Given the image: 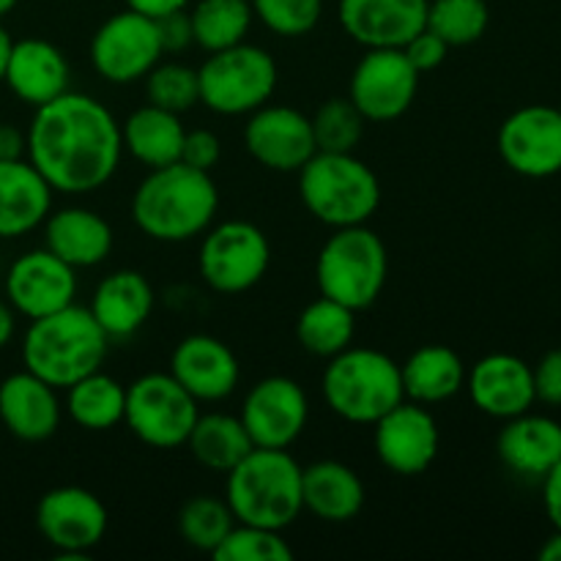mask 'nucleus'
Instances as JSON below:
<instances>
[{
    "label": "nucleus",
    "instance_id": "c85d7f7f",
    "mask_svg": "<svg viewBox=\"0 0 561 561\" xmlns=\"http://www.w3.org/2000/svg\"><path fill=\"white\" fill-rule=\"evenodd\" d=\"M405 400L436 405L453 400L466 387V365L449 345H422L400 365Z\"/></svg>",
    "mask_w": 561,
    "mask_h": 561
},
{
    "label": "nucleus",
    "instance_id": "6e6552de",
    "mask_svg": "<svg viewBox=\"0 0 561 561\" xmlns=\"http://www.w3.org/2000/svg\"><path fill=\"white\" fill-rule=\"evenodd\" d=\"M277 60L257 44H236V47L208 53L197 69L201 104L217 115H250L268 104L277 91Z\"/></svg>",
    "mask_w": 561,
    "mask_h": 561
},
{
    "label": "nucleus",
    "instance_id": "20e7f679",
    "mask_svg": "<svg viewBox=\"0 0 561 561\" xmlns=\"http://www.w3.org/2000/svg\"><path fill=\"white\" fill-rule=\"evenodd\" d=\"M225 502L239 524L285 531L301 515V466L288 449L252 447L228 471Z\"/></svg>",
    "mask_w": 561,
    "mask_h": 561
},
{
    "label": "nucleus",
    "instance_id": "9d476101",
    "mask_svg": "<svg viewBox=\"0 0 561 561\" xmlns=\"http://www.w3.org/2000/svg\"><path fill=\"white\" fill-rule=\"evenodd\" d=\"M272 244L257 225L247 219H228L203 233L197 268L203 283L225 296L255 288L268 272Z\"/></svg>",
    "mask_w": 561,
    "mask_h": 561
},
{
    "label": "nucleus",
    "instance_id": "79ce46f5",
    "mask_svg": "<svg viewBox=\"0 0 561 561\" xmlns=\"http://www.w3.org/2000/svg\"><path fill=\"white\" fill-rule=\"evenodd\" d=\"M449 49L453 47H449L442 36H436L431 27H425V31H420L409 44H405L403 53L405 58L411 60V66L422 75V71L438 69V66L444 64V58H447Z\"/></svg>",
    "mask_w": 561,
    "mask_h": 561
},
{
    "label": "nucleus",
    "instance_id": "393cba45",
    "mask_svg": "<svg viewBox=\"0 0 561 561\" xmlns=\"http://www.w3.org/2000/svg\"><path fill=\"white\" fill-rule=\"evenodd\" d=\"M113 228L102 214L82 206L49 211L44 219V247L71 268H93L113 252Z\"/></svg>",
    "mask_w": 561,
    "mask_h": 561
},
{
    "label": "nucleus",
    "instance_id": "f704fd0d",
    "mask_svg": "<svg viewBox=\"0 0 561 561\" xmlns=\"http://www.w3.org/2000/svg\"><path fill=\"white\" fill-rule=\"evenodd\" d=\"M491 22L485 0H431L427 25L449 47H469L480 42Z\"/></svg>",
    "mask_w": 561,
    "mask_h": 561
},
{
    "label": "nucleus",
    "instance_id": "4c0bfd02",
    "mask_svg": "<svg viewBox=\"0 0 561 561\" xmlns=\"http://www.w3.org/2000/svg\"><path fill=\"white\" fill-rule=\"evenodd\" d=\"M211 557L219 561H290L294 551L285 542L283 531L236 520L233 529L214 548Z\"/></svg>",
    "mask_w": 561,
    "mask_h": 561
},
{
    "label": "nucleus",
    "instance_id": "5701e85b",
    "mask_svg": "<svg viewBox=\"0 0 561 561\" xmlns=\"http://www.w3.org/2000/svg\"><path fill=\"white\" fill-rule=\"evenodd\" d=\"M499 460L520 480H546L561 460V425L551 416L526 414L504 420L496 438Z\"/></svg>",
    "mask_w": 561,
    "mask_h": 561
},
{
    "label": "nucleus",
    "instance_id": "6ab92c4d",
    "mask_svg": "<svg viewBox=\"0 0 561 561\" xmlns=\"http://www.w3.org/2000/svg\"><path fill=\"white\" fill-rule=\"evenodd\" d=\"M170 376L197 400L219 403L239 387L241 367L228 343L214 334H190L170 356Z\"/></svg>",
    "mask_w": 561,
    "mask_h": 561
},
{
    "label": "nucleus",
    "instance_id": "f8f14e48",
    "mask_svg": "<svg viewBox=\"0 0 561 561\" xmlns=\"http://www.w3.org/2000/svg\"><path fill=\"white\" fill-rule=\"evenodd\" d=\"M110 515L96 493L80 485H60L36 504V526L58 559H85L107 535Z\"/></svg>",
    "mask_w": 561,
    "mask_h": 561
},
{
    "label": "nucleus",
    "instance_id": "bb28decb",
    "mask_svg": "<svg viewBox=\"0 0 561 561\" xmlns=\"http://www.w3.org/2000/svg\"><path fill=\"white\" fill-rule=\"evenodd\" d=\"M53 211V186L27 159H0V239H20Z\"/></svg>",
    "mask_w": 561,
    "mask_h": 561
},
{
    "label": "nucleus",
    "instance_id": "c9c22d12",
    "mask_svg": "<svg viewBox=\"0 0 561 561\" xmlns=\"http://www.w3.org/2000/svg\"><path fill=\"white\" fill-rule=\"evenodd\" d=\"M310 124L318 151L351 153L356 151V146L365 137L367 118L356 110V104L348 96H334L316 110Z\"/></svg>",
    "mask_w": 561,
    "mask_h": 561
},
{
    "label": "nucleus",
    "instance_id": "f257e3e1",
    "mask_svg": "<svg viewBox=\"0 0 561 561\" xmlns=\"http://www.w3.org/2000/svg\"><path fill=\"white\" fill-rule=\"evenodd\" d=\"M25 135V159L60 195L102 190L124 157L121 124L88 93L66 91L36 107Z\"/></svg>",
    "mask_w": 561,
    "mask_h": 561
},
{
    "label": "nucleus",
    "instance_id": "4be33fe9",
    "mask_svg": "<svg viewBox=\"0 0 561 561\" xmlns=\"http://www.w3.org/2000/svg\"><path fill=\"white\" fill-rule=\"evenodd\" d=\"M58 389L31 370L11 373L0 381V422L14 438L27 444L47 442L60 427Z\"/></svg>",
    "mask_w": 561,
    "mask_h": 561
},
{
    "label": "nucleus",
    "instance_id": "2eb2a0df",
    "mask_svg": "<svg viewBox=\"0 0 561 561\" xmlns=\"http://www.w3.org/2000/svg\"><path fill=\"white\" fill-rule=\"evenodd\" d=\"M255 447L288 449L310 420L307 392L288 376H268L247 392L239 414Z\"/></svg>",
    "mask_w": 561,
    "mask_h": 561
},
{
    "label": "nucleus",
    "instance_id": "a211bd4d",
    "mask_svg": "<svg viewBox=\"0 0 561 561\" xmlns=\"http://www.w3.org/2000/svg\"><path fill=\"white\" fill-rule=\"evenodd\" d=\"M77 268L42 247L16 257L5 274V301L27 321L75 305Z\"/></svg>",
    "mask_w": 561,
    "mask_h": 561
},
{
    "label": "nucleus",
    "instance_id": "f3484780",
    "mask_svg": "<svg viewBox=\"0 0 561 561\" xmlns=\"http://www.w3.org/2000/svg\"><path fill=\"white\" fill-rule=\"evenodd\" d=\"M244 148L257 164L274 173H299L301 164L318 151L310 118L285 104H263L250 113Z\"/></svg>",
    "mask_w": 561,
    "mask_h": 561
},
{
    "label": "nucleus",
    "instance_id": "dca6fc26",
    "mask_svg": "<svg viewBox=\"0 0 561 561\" xmlns=\"http://www.w3.org/2000/svg\"><path fill=\"white\" fill-rule=\"evenodd\" d=\"M373 427H376L373 444H376L378 460L392 474L420 477L436 460L442 436H438L436 416L427 411V405L403 400Z\"/></svg>",
    "mask_w": 561,
    "mask_h": 561
},
{
    "label": "nucleus",
    "instance_id": "412c9836",
    "mask_svg": "<svg viewBox=\"0 0 561 561\" xmlns=\"http://www.w3.org/2000/svg\"><path fill=\"white\" fill-rule=\"evenodd\" d=\"M466 392L482 414L493 420H513L537 403L535 373L520 356L488 354L466 370Z\"/></svg>",
    "mask_w": 561,
    "mask_h": 561
},
{
    "label": "nucleus",
    "instance_id": "e433bc0d",
    "mask_svg": "<svg viewBox=\"0 0 561 561\" xmlns=\"http://www.w3.org/2000/svg\"><path fill=\"white\" fill-rule=\"evenodd\" d=\"M236 518L225 499L195 496L179 513V531L186 546L206 553H214V548L225 540Z\"/></svg>",
    "mask_w": 561,
    "mask_h": 561
},
{
    "label": "nucleus",
    "instance_id": "473e14b6",
    "mask_svg": "<svg viewBox=\"0 0 561 561\" xmlns=\"http://www.w3.org/2000/svg\"><path fill=\"white\" fill-rule=\"evenodd\" d=\"M356 312L340 301L321 296L296 318V340L301 348L321 359H332L354 343Z\"/></svg>",
    "mask_w": 561,
    "mask_h": 561
},
{
    "label": "nucleus",
    "instance_id": "a19ab883",
    "mask_svg": "<svg viewBox=\"0 0 561 561\" xmlns=\"http://www.w3.org/2000/svg\"><path fill=\"white\" fill-rule=\"evenodd\" d=\"M219 157H222V142H219V137L211 129L186 131L184 146H181V162L211 173L217 168Z\"/></svg>",
    "mask_w": 561,
    "mask_h": 561
},
{
    "label": "nucleus",
    "instance_id": "cd10ccee",
    "mask_svg": "<svg viewBox=\"0 0 561 561\" xmlns=\"http://www.w3.org/2000/svg\"><path fill=\"white\" fill-rule=\"evenodd\" d=\"M301 504L327 524H348L365 507V482L340 460H318L301 469Z\"/></svg>",
    "mask_w": 561,
    "mask_h": 561
},
{
    "label": "nucleus",
    "instance_id": "b1692460",
    "mask_svg": "<svg viewBox=\"0 0 561 561\" xmlns=\"http://www.w3.org/2000/svg\"><path fill=\"white\" fill-rule=\"evenodd\" d=\"M69 60L53 42L44 38L14 42L3 82L20 102L31 104L33 110L42 107L69 91Z\"/></svg>",
    "mask_w": 561,
    "mask_h": 561
},
{
    "label": "nucleus",
    "instance_id": "ddd939ff",
    "mask_svg": "<svg viewBox=\"0 0 561 561\" xmlns=\"http://www.w3.org/2000/svg\"><path fill=\"white\" fill-rule=\"evenodd\" d=\"M420 88V71L411 66L403 49H367L351 75L348 99L373 124H389L409 113Z\"/></svg>",
    "mask_w": 561,
    "mask_h": 561
},
{
    "label": "nucleus",
    "instance_id": "f03ea898",
    "mask_svg": "<svg viewBox=\"0 0 561 561\" xmlns=\"http://www.w3.org/2000/svg\"><path fill=\"white\" fill-rule=\"evenodd\" d=\"M219 208V190L211 173L179 159L148 170L131 197V219L148 239L181 244L206 233Z\"/></svg>",
    "mask_w": 561,
    "mask_h": 561
},
{
    "label": "nucleus",
    "instance_id": "0eeeda50",
    "mask_svg": "<svg viewBox=\"0 0 561 561\" xmlns=\"http://www.w3.org/2000/svg\"><path fill=\"white\" fill-rule=\"evenodd\" d=\"M389 274V255L381 236L367 225L334 228L316 261V279L321 296L367 310L378 301Z\"/></svg>",
    "mask_w": 561,
    "mask_h": 561
},
{
    "label": "nucleus",
    "instance_id": "3c124183",
    "mask_svg": "<svg viewBox=\"0 0 561 561\" xmlns=\"http://www.w3.org/2000/svg\"><path fill=\"white\" fill-rule=\"evenodd\" d=\"M11 49H14V38H11V33L0 25V80H3L5 66H9Z\"/></svg>",
    "mask_w": 561,
    "mask_h": 561
},
{
    "label": "nucleus",
    "instance_id": "09e8293b",
    "mask_svg": "<svg viewBox=\"0 0 561 561\" xmlns=\"http://www.w3.org/2000/svg\"><path fill=\"white\" fill-rule=\"evenodd\" d=\"M16 332V312L9 301H0V348L11 343Z\"/></svg>",
    "mask_w": 561,
    "mask_h": 561
},
{
    "label": "nucleus",
    "instance_id": "37998d69",
    "mask_svg": "<svg viewBox=\"0 0 561 561\" xmlns=\"http://www.w3.org/2000/svg\"><path fill=\"white\" fill-rule=\"evenodd\" d=\"M535 373V392L540 403L548 405H561V348L548 351L537 367H531Z\"/></svg>",
    "mask_w": 561,
    "mask_h": 561
},
{
    "label": "nucleus",
    "instance_id": "7ed1b4c3",
    "mask_svg": "<svg viewBox=\"0 0 561 561\" xmlns=\"http://www.w3.org/2000/svg\"><path fill=\"white\" fill-rule=\"evenodd\" d=\"M110 337L88 307L69 305L44 318H33L22 337L25 370L55 389H69L88 373L102 370Z\"/></svg>",
    "mask_w": 561,
    "mask_h": 561
},
{
    "label": "nucleus",
    "instance_id": "58836bf2",
    "mask_svg": "<svg viewBox=\"0 0 561 561\" xmlns=\"http://www.w3.org/2000/svg\"><path fill=\"white\" fill-rule=\"evenodd\" d=\"M148 104L170 110V113H186L201 104V85H197V69L184 64H162L159 60L146 75Z\"/></svg>",
    "mask_w": 561,
    "mask_h": 561
},
{
    "label": "nucleus",
    "instance_id": "c03bdc74",
    "mask_svg": "<svg viewBox=\"0 0 561 561\" xmlns=\"http://www.w3.org/2000/svg\"><path fill=\"white\" fill-rule=\"evenodd\" d=\"M157 25H159V36H162L164 53H184L186 47L195 44V38H192L190 11L186 9L162 16V20H157Z\"/></svg>",
    "mask_w": 561,
    "mask_h": 561
},
{
    "label": "nucleus",
    "instance_id": "2f4dec72",
    "mask_svg": "<svg viewBox=\"0 0 561 561\" xmlns=\"http://www.w3.org/2000/svg\"><path fill=\"white\" fill-rule=\"evenodd\" d=\"M64 405L75 425L85 431H110L124 422L126 387L118 378L93 370L66 389Z\"/></svg>",
    "mask_w": 561,
    "mask_h": 561
},
{
    "label": "nucleus",
    "instance_id": "423d86ee",
    "mask_svg": "<svg viewBox=\"0 0 561 561\" xmlns=\"http://www.w3.org/2000/svg\"><path fill=\"white\" fill-rule=\"evenodd\" d=\"M321 387L332 414L351 425H376L405 400L400 365L376 348L340 351L329 359Z\"/></svg>",
    "mask_w": 561,
    "mask_h": 561
},
{
    "label": "nucleus",
    "instance_id": "a878e982",
    "mask_svg": "<svg viewBox=\"0 0 561 561\" xmlns=\"http://www.w3.org/2000/svg\"><path fill=\"white\" fill-rule=\"evenodd\" d=\"M110 340H129L153 312V288L135 268H118L96 285L88 305Z\"/></svg>",
    "mask_w": 561,
    "mask_h": 561
},
{
    "label": "nucleus",
    "instance_id": "de8ad7c7",
    "mask_svg": "<svg viewBox=\"0 0 561 561\" xmlns=\"http://www.w3.org/2000/svg\"><path fill=\"white\" fill-rule=\"evenodd\" d=\"M27 135L11 124H0V159H25Z\"/></svg>",
    "mask_w": 561,
    "mask_h": 561
},
{
    "label": "nucleus",
    "instance_id": "aec40b11",
    "mask_svg": "<svg viewBox=\"0 0 561 561\" xmlns=\"http://www.w3.org/2000/svg\"><path fill=\"white\" fill-rule=\"evenodd\" d=\"M431 0H340L337 20L343 31L365 49L398 47L427 25Z\"/></svg>",
    "mask_w": 561,
    "mask_h": 561
},
{
    "label": "nucleus",
    "instance_id": "72a5a7b5",
    "mask_svg": "<svg viewBox=\"0 0 561 561\" xmlns=\"http://www.w3.org/2000/svg\"><path fill=\"white\" fill-rule=\"evenodd\" d=\"M186 11H190L192 38L206 53H219L247 42V33L255 20L250 0H197Z\"/></svg>",
    "mask_w": 561,
    "mask_h": 561
},
{
    "label": "nucleus",
    "instance_id": "4468645a",
    "mask_svg": "<svg viewBox=\"0 0 561 561\" xmlns=\"http://www.w3.org/2000/svg\"><path fill=\"white\" fill-rule=\"evenodd\" d=\"M499 157L524 179L561 173V113L548 104L520 107L499 126Z\"/></svg>",
    "mask_w": 561,
    "mask_h": 561
},
{
    "label": "nucleus",
    "instance_id": "a18cd8bd",
    "mask_svg": "<svg viewBox=\"0 0 561 561\" xmlns=\"http://www.w3.org/2000/svg\"><path fill=\"white\" fill-rule=\"evenodd\" d=\"M542 507L553 529H561V460L542 480Z\"/></svg>",
    "mask_w": 561,
    "mask_h": 561
},
{
    "label": "nucleus",
    "instance_id": "9b49d317",
    "mask_svg": "<svg viewBox=\"0 0 561 561\" xmlns=\"http://www.w3.org/2000/svg\"><path fill=\"white\" fill-rule=\"evenodd\" d=\"M162 55L164 47L157 20L131 9L104 20L91 38V66L110 85L146 80Z\"/></svg>",
    "mask_w": 561,
    "mask_h": 561
},
{
    "label": "nucleus",
    "instance_id": "49530a36",
    "mask_svg": "<svg viewBox=\"0 0 561 561\" xmlns=\"http://www.w3.org/2000/svg\"><path fill=\"white\" fill-rule=\"evenodd\" d=\"M126 9L140 11V14L151 16V20H162V16L173 14V11L190 9L192 0H124Z\"/></svg>",
    "mask_w": 561,
    "mask_h": 561
},
{
    "label": "nucleus",
    "instance_id": "603ef678",
    "mask_svg": "<svg viewBox=\"0 0 561 561\" xmlns=\"http://www.w3.org/2000/svg\"><path fill=\"white\" fill-rule=\"evenodd\" d=\"M16 3H20V0H0V20H3V16L9 14Z\"/></svg>",
    "mask_w": 561,
    "mask_h": 561
},
{
    "label": "nucleus",
    "instance_id": "c756f323",
    "mask_svg": "<svg viewBox=\"0 0 561 561\" xmlns=\"http://www.w3.org/2000/svg\"><path fill=\"white\" fill-rule=\"evenodd\" d=\"M121 135H124V151L153 170L179 162L186 129L179 113H170L157 104H142L126 118Z\"/></svg>",
    "mask_w": 561,
    "mask_h": 561
},
{
    "label": "nucleus",
    "instance_id": "8fccbe9b",
    "mask_svg": "<svg viewBox=\"0 0 561 561\" xmlns=\"http://www.w3.org/2000/svg\"><path fill=\"white\" fill-rule=\"evenodd\" d=\"M540 559L542 561H561V529H553V535L542 542Z\"/></svg>",
    "mask_w": 561,
    "mask_h": 561
},
{
    "label": "nucleus",
    "instance_id": "7c9ffc66",
    "mask_svg": "<svg viewBox=\"0 0 561 561\" xmlns=\"http://www.w3.org/2000/svg\"><path fill=\"white\" fill-rule=\"evenodd\" d=\"M186 447L203 469L228 474L236 463H241L252 453L255 444L239 416L201 414L186 438Z\"/></svg>",
    "mask_w": 561,
    "mask_h": 561
},
{
    "label": "nucleus",
    "instance_id": "864d4df0",
    "mask_svg": "<svg viewBox=\"0 0 561 561\" xmlns=\"http://www.w3.org/2000/svg\"><path fill=\"white\" fill-rule=\"evenodd\" d=\"M559 113H561V104H559Z\"/></svg>",
    "mask_w": 561,
    "mask_h": 561
},
{
    "label": "nucleus",
    "instance_id": "39448f33",
    "mask_svg": "<svg viewBox=\"0 0 561 561\" xmlns=\"http://www.w3.org/2000/svg\"><path fill=\"white\" fill-rule=\"evenodd\" d=\"M299 197L329 228L367 225L381 206L378 175L351 153L316 151L299 168Z\"/></svg>",
    "mask_w": 561,
    "mask_h": 561
},
{
    "label": "nucleus",
    "instance_id": "1a4fd4ad",
    "mask_svg": "<svg viewBox=\"0 0 561 561\" xmlns=\"http://www.w3.org/2000/svg\"><path fill=\"white\" fill-rule=\"evenodd\" d=\"M201 416V403L170 373H146L126 387L124 422L146 447H184Z\"/></svg>",
    "mask_w": 561,
    "mask_h": 561
},
{
    "label": "nucleus",
    "instance_id": "ea45409f",
    "mask_svg": "<svg viewBox=\"0 0 561 561\" xmlns=\"http://www.w3.org/2000/svg\"><path fill=\"white\" fill-rule=\"evenodd\" d=\"M252 14L272 33L296 38L310 33L321 22L323 0H250Z\"/></svg>",
    "mask_w": 561,
    "mask_h": 561
}]
</instances>
